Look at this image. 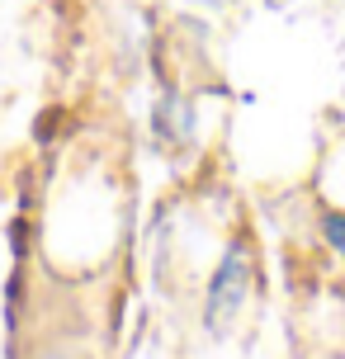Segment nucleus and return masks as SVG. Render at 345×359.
Here are the masks:
<instances>
[{"instance_id":"1","label":"nucleus","mask_w":345,"mask_h":359,"mask_svg":"<svg viewBox=\"0 0 345 359\" xmlns=\"http://www.w3.org/2000/svg\"><path fill=\"white\" fill-rule=\"evenodd\" d=\"M246 279H251V260H246V246L236 241L232 251L222 255L218 274H213V293H208V326H213V331H222V322L241 307Z\"/></svg>"},{"instance_id":"2","label":"nucleus","mask_w":345,"mask_h":359,"mask_svg":"<svg viewBox=\"0 0 345 359\" xmlns=\"http://www.w3.org/2000/svg\"><path fill=\"white\" fill-rule=\"evenodd\" d=\"M322 232H327V241L341 251V260H345V213H327L322 217Z\"/></svg>"}]
</instances>
